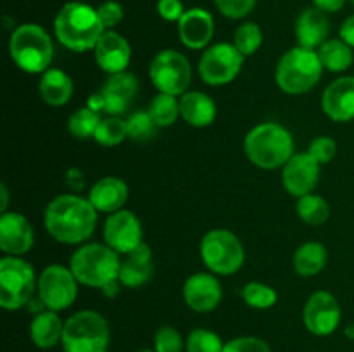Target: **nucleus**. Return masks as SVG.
Returning <instances> with one entry per match:
<instances>
[{
  "label": "nucleus",
  "mask_w": 354,
  "mask_h": 352,
  "mask_svg": "<svg viewBox=\"0 0 354 352\" xmlns=\"http://www.w3.org/2000/svg\"><path fill=\"white\" fill-rule=\"evenodd\" d=\"M97 214L99 213L88 197L62 193L54 197L45 207V230L59 244H85L97 228Z\"/></svg>",
  "instance_id": "f257e3e1"
},
{
  "label": "nucleus",
  "mask_w": 354,
  "mask_h": 352,
  "mask_svg": "<svg viewBox=\"0 0 354 352\" xmlns=\"http://www.w3.org/2000/svg\"><path fill=\"white\" fill-rule=\"evenodd\" d=\"M104 31L106 28L100 21L97 7L80 0L66 2L54 17V33L57 41L76 54L93 50Z\"/></svg>",
  "instance_id": "f03ea898"
},
{
  "label": "nucleus",
  "mask_w": 354,
  "mask_h": 352,
  "mask_svg": "<svg viewBox=\"0 0 354 352\" xmlns=\"http://www.w3.org/2000/svg\"><path fill=\"white\" fill-rule=\"evenodd\" d=\"M69 268L80 285L100 289L106 295H114L120 283L121 255L107 244L90 242L73 252Z\"/></svg>",
  "instance_id": "7ed1b4c3"
},
{
  "label": "nucleus",
  "mask_w": 354,
  "mask_h": 352,
  "mask_svg": "<svg viewBox=\"0 0 354 352\" xmlns=\"http://www.w3.org/2000/svg\"><path fill=\"white\" fill-rule=\"evenodd\" d=\"M245 157L259 169H282L292 157L294 137L286 126L273 121L256 124L244 138Z\"/></svg>",
  "instance_id": "20e7f679"
},
{
  "label": "nucleus",
  "mask_w": 354,
  "mask_h": 352,
  "mask_svg": "<svg viewBox=\"0 0 354 352\" xmlns=\"http://www.w3.org/2000/svg\"><path fill=\"white\" fill-rule=\"evenodd\" d=\"M9 55L21 71L44 75L54 61V41L40 24H19L10 33Z\"/></svg>",
  "instance_id": "39448f33"
},
{
  "label": "nucleus",
  "mask_w": 354,
  "mask_h": 352,
  "mask_svg": "<svg viewBox=\"0 0 354 352\" xmlns=\"http://www.w3.org/2000/svg\"><path fill=\"white\" fill-rule=\"evenodd\" d=\"M324 71L318 52L297 45L280 57L275 69V81L287 95H303L318 85Z\"/></svg>",
  "instance_id": "423d86ee"
},
{
  "label": "nucleus",
  "mask_w": 354,
  "mask_h": 352,
  "mask_svg": "<svg viewBox=\"0 0 354 352\" xmlns=\"http://www.w3.org/2000/svg\"><path fill=\"white\" fill-rule=\"evenodd\" d=\"M111 328L106 317L93 309H83L64 321V352H107Z\"/></svg>",
  "instance_id": "0eeeda50"
},
{
  "label": "nucleus",
  "mask_w": 354,
  "mask_h": 352,
  "mask_svg": "<svg viewBox=\"0 0 354 352\" xmlns=\"http://www.w3.org/2000/svg\"><path fill=\"white\" fill-rule=\"evenodd\" d=\"M199 254L207 271L216 276H232L241 271L245 248L241 238L227 228H213L203 237Z\"/></svg>",
  "instance_id": "6e6552de"
},
{
  "label": "nucleus",
  "mask_w": 354,
  "mask_h": 352,
  "mask_svg": "<svg viewBox=\"0 0 354 352\" xmlns=\"http://www.w3.org/2000/svg\"><path fill=\"white\" fill-rule=\"evenodd\" d=\"M38 278L26 259L3 255L0 259V306L7 311H17L28 306L37 292Z\"/></svg>",
  "instance_id": "1a4fd4ad"
},
{
  "label": "nucleus",
  "mask_w": 354,
  "mask_h": 352,
  "mask_svg": "<svg viewBox=\"0 0 354 352\" xmlns=\"http://www.w3.org/2000/svg\"><path fill=\"white\" fill-rule=\"evenodd\" d=\"M149 79L159 93L182 97L192 83V64L175 48L159 50L149 64Z\"/></svg>",
  "instance_id": "9d476101"
},
{
  "label": "nucleus",
  "mask_w": 354,
  "mask_h": 352,
  "mask_svg": "<svg viewBox=\"0 0 354 352\" xmlns=\"http://www.w3.org/2000/svg\"><path fill=\"white\" fill-rule=\"evenodd\" d=\"M244 61L245 57L232 41H220L203 52L197 71L206 85L225 86L241 75Z\"/></svg>",
  "instance_id": "9b49d317"
},
{
  "label": "nucleus",
  "mask_w": 354,
  "mask_h": 352,
  "mask_svg": "<svg viewBox=\"0 0 354 352\" xmlns=\"http://www.w3.org/2000/svg\"><path fill=\"white\" fill-rule=\"evenodd\" d=\"M78 285L80 283L73 275L71 268L62 264H50L38 276V300L45 309L61 313L75 304L78 297Z\"/></svg>",
  "instance_id": "f8f14e48"
},
{
  "label": "nucleus",
  "mask_w": 354,
  "mask_h": 352,
  "mask_svg": "<svg viewBox=\"0 0 354 352\" xmlns=\"http://www.w3.org/2000/svg\"><path fill=\"white\" fill-rule=\"evenodd\" d=\"M342 320L341 304L328 290L311 293L303 307V323L310 333L317 337H328L339 328Z\"/></svg>",
  "instance_id": "ddd939ff"
},
{
  "label": "nucleus",
  "mask_w": 354,
  "mask_h": 352,
  "mask_svg": "<svg viewBox=\"0 0 354 352\" xmlns=\"http://www.w3.org/2000/svg\"><path fill=\"white\" fill-rule=\"evenodd\" d=\"M104 244L120 255H127L144 244V228L133 211L121 209L107 214L104 223Z\"/></svg>",
  "instance_id": "4468645a"
},
{
  "label": "nucleus",
  "mask_w": 354,
  "mask_h": 352,
  "mask_svg": "<svg viewBox=\"0 0 354 352\" xmlns=\"http://www.w3.org/2000/svg\"><path fill=\"white\" fill-rule=\"evenodd\" d=\"M320 162L315 161L308 152H297L282 168V185L289 195L299 199L313 193L320 182Z\"/></svg>",
  "instance_id": "2eb2a0df"
},
{
  "label": "nucleus",
  "mask_w": 354,
  "mask_h": 352,
  "mask_svg": "<svg viewBox=\"0 0 354 352\" xmlns=\"http://www.w3.org/2000/svg\"><path fill=\"white\" fill-rule=\"evenodd\" d=\"M183 300L196 313H211L223 300V286L214 273H194L183 283Z\"/></svg>",
  "instance_id": "dca6fc26"
},
{
  "label": "nucleus",
  "mask_w": 354,
  "mask_h": 352,
  "mask_svg": "<svg viewBox=\"0 0 354 352\" xmlns=\"http://www.w3.org/2000/svg\"><path fill=\"white\" fill-rule=\"evenodd\" d=\"M33 245L35 231L28 217L16 211L2 213L0 216V248L3 254L23 257L33 248Z\"/></svg>",
  "instance_id": "f3484780"
},
{
  "label": "nucleus",
  "mask_w": 354,
  "mask_h": 352,
  "mask_svg": "<svg viewBox=\"0 0 354 352\" xmlns=\"http://www.w3.org/2000/svg\"><path fill=\"white\" fill-rule=\"evenodd\" d=\"M97 66L107 75L127 71L131 61V45L127 38L114 30H106L93 48Z\"/></svg>",
  "instance_id": "a211bd4d"
},
{
  "label": "nucleus",
  "mask_w": 354,
  "mask_h": 352,
  "mask_svg": "<svg viewBox=\"0 0 354 352\" xmlns=\"http://www.w3.org/2000/svg\"><path fill=\"white\" fill-rule=\"evenodd\" d=\"M176 26L180 41L190 50H206L214 37V17L203 7L187 9Z\"/></svg>",
  "instance_id": "6ab92c4d"
},
{
  "label": "nucleus",
  "mask_w": 354,
  "mask_h": 352,
  "mask_svg": "<svg viewBox=\"0 0 354 352\" xmlns=\"http://www.w3.org/2000/svg\"><path fill=\"white\" fill-rule=\"evenodd\" d=\"M322 109L335 123H349L354 119V76H341L325 88Z\"/></svg>",
  "instance_id": "aec40b11"
},
{
  "label": "nucleus",
  "mask_w": 354,
  "mask_h": 352,
  "mask_svg": "<svg viewBox=\"0 0 354 352\" xmlns=\"http://www.w3.org/2000/svg\"><path fill=\"white\" fill-rule=\"evenodd\" d=\"M100 92L106 99V113L109 116H121L133 104L138 92V81L131 72H118L107 78Z\"/></svg>",
  "instance_id": "412c9836"
},
{
  "label": "nucleus",
  "mask_w": 354,
  "mask_h": 352,
  "mask_svg": "<svg viewBox=\"0 0 354 352\" xmlns=\"http://www.w3.org/2000/svg\"><path fill=\"white\" fill-rule=\"evenodd\" d=\"M330 35V21L327 12L317 7H306L296 19V40L299 47L318 50Z\"/></svg>",
  "instance_id": "4be33fe9"
},
{
  "label": "nucleus",
  "mask_w": 354,
  "mask_h": 352,
  "mask_svg": "<svg viewBox=\"0 0 354 352\" xmlns=\"http://www.w3.org/2000/svg\"><path fill=\"white\" fill-rule=\"evenodd\" d=\"M130 190L124 179L118 176H104L99 182L93 183L88 192V200L95 207L97 213L113 214L124 209Z\"/></svg>",
  "instance_id": "5701e85b"
},
{
  "label": "nucleus",
  "mask_w": 354,
  "mask_h": 352,
  "mask_svg": "<svg viewBox=\"0 0 354 352\" xmlns=\"http://www.w3.org/2000/svg\"><path fill=\"white\" fill-rule=\"evenodd\" d=\"M154 275V261H152V251L147 244H142L133 252L121 259L120 269V285L127 289H140Z\"/></svg>",
  "instance_id": "b1692460"
},
{
  "label": "nucleus",
  "mask_w": 354,
  "mask_h": 352,
  "mask_svg": "<svg viewBox=\"0 0 354 352\" xmlns=\"http://www.w3.org/2000/svg\"><path fill=\"white\" fill-rule=\"evenodd\" d=\"M218 107L213 97L201 90H189L180 97V117L189 126L207 128L214 123Z\"/></svg>",
  "instance_id": "393cba45"
},
{
  "label": "nucleus",
  "mask_w": 354,
  "mask_h": 352,
  "mask_svg": "<svg viewBox=\"0 0 354 352\" xmlns=\"http://www.w3.org/2000/svg\"><path fill=\"white\" fill-rule=\"evenodd\" d=\"M38 93L47 106H66L75 93L73 78L62 69L48 68L38 81Z\"/></svg>",
  "instance_id": "a878e982"
},
{
  "label": "nucleus",
  "mask_w": 354,
  "mask_h": 352,
  "mask_svg": "<svg viewBox=\"0 0 354 352\" xmlns=\"http://www.w3.org/2000/svg\"><path fill=\"white\" fill-rule=\"evenodd\" d=\"M62 333H64V321L55 311H38L30 323L31 342L44 351L61 344Z\"/></svg>",
  "instance_id": "bb28decb"
},
{
  "label": "nucleus",
  "mask_w": 354,
  "mask_h": 352,
  "mask_svg": "<svg viewBox=\"0 0 354 352\" xmlns=\"http://www.w3.org/2000/svg\"><path fill=\"white\" fill-rule=\"evenodd\" d=\"M328 261V251L322 242L310 240L301 244L294 252V271L303 278H313L320 275Z\"/></svg>",
  "instance_id": "cd10ccee"
},
{
  "label": "nucleus",
  "mask_w": 354,
  "mask_h": 352,
  "mask_svg": "<svg viewBox=\"0 0 354 352\" xmlns=\"http://www.w3.org/2000/svg\"><path fill=\"white\" fill-rule=\"evenodd\" d=\"M317 52L324 69L330 72H344L353 66V48L341 38H328Z\"/></svg>",
  "instance_id": "c85d7f7f"
},
{
  "label": "nucleus",
  "mask_w": 354,
  "mask_h": 352,
  "mask_svg": "<svg viewBox=\"0 0 354 352\" xmlns=\"http://www.w3.org/2000/svg\"><path fill=\"white\" fill-rule=\"evenodd\" d=\"M296 213L303 223L310 226H322L330 217V204L317 193L299 197L296 202Z\"/></svg>",
  "instance_id": "c756f323"
},
{
  "label": "nucleus",
  "mask_w": 354,
  "mask_h": 352,
  "mask_svg": "<svg viewBox=\"0 0 354 352\" xmlns=\"http://www.w3.org/2000/svg\"><path fill=\"white\" fill-rule=\"evenodd\" d=\"M149 114L159 128H168L180 117V97L169 93H158L149 104Z\"/></svg>",
  "instance_id": "7c9ffc66"
},
{
  "label": "nucleus",
  "mask_w": 354,
  "mask_h": 352,
  "mask_svg": "<svg viewBox=\"0 0 354 352\" xmlns=\"http://www.w3.org/2000/svg\"><path fill=\"white\" fill-rule=\"evenodd\" d=\"M263 40H265V37H263L261 26L254 23V21H244L235 30L232 43L237 47V50L244 57H251V55H254L261 48Z\"/></svg>",
  "instance_id": "2f4dec72"
},
{
  "label": "nucleus",
  "mask_w": 354,
  "mask_h": 352,
  "mask_svg": "<svg viewBox=\"0 0 354 352\" xmlns=\"http://www.w3.org/2000/svg\"><path fill=\"white\" fill-rule=\"evenodd\" d=\"M127 138V119H121L120 116H107L100 119L95 135H93V140L102 147H116V145L123 144Z\"/></svg>",
  "instance_id": "473e14b6"
},
{
  "label": "nucleus",
  "mask_w": 354,
  "mask_h": 352,
  "mask_svg": "<svg viewBox=\"0 0 354 352\" xmlns=\"http://www.w3.org/2000/svg\"><path fill=\"white\" fill-rule=\"evenodd\" d=\"M242 300L245 302V306L252 307V309L265 311L270 309L277 304L279 300V293L273 286H270L268 283L263 282H249L245 283L244 289L241 292Z\"/></svg>",
  "instance_id": "72a5a7b5"
},
{
  "label": "nucleus",
  "mask_w": 354,
  "mask_h": 352,
  "mask_svg": "<svg viewBox=\"0 0 354 352\" xmlns=\"http://www.w3.org/2000/svg\"><path fill=\"white\" fill-rule=\"evenodd\" d=\"M100 123V113H95L90 107H80L69 116L68 130L78 140H88L95 135Z\"/></svg>",
  "instance_id": "f704fd0d"
},
{
  "label": "nucleus",
  "mask_w": 354,
  "mask_h": 352,
  "mask_svg": "<svg viewBox=\"0 0 354 352\" xmlns=\"http://www.w3.org/2000/svg\"><path fill=\"white\" fill-rule=\"evenodd\" d=\"M127 128H128V138L135 141H147L158 135L159 126L149 110H135L127 117Z\"/></svg>",
  "instance_id": "c9c22d12"
},
{
  "label": "nucleus",
  "mask_w": 354,
  "mask_h": 352,
  "mask_svg": "<svg viewBox=\"0 0 354 352\" xmlns=\"http://www.w3.org/2000/svg\"><path fill=\"white\" fill-rule=\"evenodd\" d=\"M225 342L220 335L207 328H196L185 340L187 352H223Z\"/></svg>",
  "instance_id": "e433bc0d"
},
{
  "label": "nucleus",
  "mask_w": 354,
  "mask_h": 352,
  "mask_svg": "<svg viewBox=\"0 0 354 352\" xmlns=\"http://www.w3.org/2000/svg\"><path fill=\"white\" fill-rule=\"evenodd\" d=\"M154 351L156 352H183L185 351V340L176 328L169 324H162L158 328L154 335Z\"/></svg>",
  "instance_id": "4c0bfd02"
},
{
  "label": "nucleus",
  "mask_w": 354,
  "mask_h": 352,
  "mask_svg": "<svg viewBox=\"0 0 354 352\" xmlns=\"http://www.w3.org/2000/svg\"><path fill=\"white\" fill-rule=\"evenodd\" d=\"M258 0H214V6L227 19H244L254 10Z\"/></svg>",
  "instance_id": "58836bf2"
},
{
  "label": "nucleus",
  "mask_w": 354,
  "mask_h": 352,
  "mask_svg": "<svg viewBox=\"0 0 354 352\" xmlns=\"http://www.w3.org/2000/svg\"><path fill=\"white\" fill-rule=\"evenodd\" d=\"M308 154L315 159V161L320 162L322 166L328 164L332 159L337 154V144L332 137H327V135H320V137L313 138L308 147Z\"/></svg>",
  "instance_id": "ea45409f"
},
{
  "label": "nucleus",
  "mask_w": 354,
  "mask_h": 352,
  "mask_svg": "<svg viewBox=\"0 0 354 352\" xmlns=\"http://www.w3.org/2000/svg\"><path fill=\"white\" fill-rule=\"evenodd\" d=\"M223 352H272V347L263 338L244 335L225 342Z\"/></svg>",
  "instance_id": "a19ab883"
},
{
  "label": "nucleus",
  "mask_w": 354,
  "mask_h": 352,
  "mask_svg": "<svg viewBox=\"0 0 354 352\" xmlns=\"http://www.w3.org/2000/svg\"><path fill=\"white\" fill-rule=\"evenodd\" d=\"M100 21H102L106 30H114L121 21L124 19V9L120 2L116 0H106L97 7Z\"/></svg>",
  "instance_id": "79ce46f5"
},
{
  "label": "nucleus",
  "mask_w": 354,
  "mask_h": 352,
  "mask_svg": "<svg viewBox=\"0 0 354 352\" xmlns=\"http://www.w3.org/2000/svg\"><path fill=\"white\" fill-rule=\"evenodd\" d=\"M185 10L182 0H158V14L162 21L178 23Z\"/></svg>",
  "instance_id": "37998d69"
},
{
  "label": "nucleus",
  "mask_w": 354,
  "mask_h": 352,
  "mask_svg": "<svg viewBox=\"0 0 354 352\" xmlns=\"http://www.w3.org/2000/svg\"><path fill=\"white\" fill-rule=\"evenodd\" d=\"M311 2H313V7H317V9L324 10L327 14H334L344 9L346 2H349V0H311Z\"/></svg>",
  "instance_id": "c03bdc74"
},
{
  "label": "nucleus",
  "mask_w": 354,
  "mask_h": 352,
  "mask_svg": "<svg viewBox=\"0 0 354 352\" xmlns=\"http://www.w3.org/2000/svg\"><path fill=\"white\" fill-rule=\"evenodd\" d=\"M339 38L344 40L349 47L354 48V14L342 21L341 30H339Z\"/></svg>",
  "instance_id": "a18cd8bd"
},
{
  "label": "nucleus",
  "mask_w": 354,
  "mask_h": 352,
  "mask_svg": "<svg viewBox=\"0 0 354 352\" xmlns=\"http://www.w3.org/2000/svg\"><path fill=\"white\" fill-rule=\"evenodd\" d=\"M86 107H90L95 113H106V99H104L102 92H95L86 99Z\"/></svg>",
  "instance_id": "49530a36"
},
{
  "label": "nucleus",
  "mask_w": 354,
  "mask_h": 352,
  "mask_svg": "<svg viewBox=\"0 0 354 352\" xmlns=\"http://www.w3.org/2000/svg\"><path fill=\"white\" fill-rule=\"evenodd\" d=\"M68 183L73 190H80L85 185V179H83V173L80 169L71 168L68 171Z\"/></svg>",
  "instance_id": "de8ad7c7"
},
{
  "label": "nucleus",
  "mask_w": 354,
  "mask_h": 352,
  "mask_svg": "<svg viewBox=\"0 0 354 352\" xmlns=\"http://www.w3.org/2000/svg\"><path fill=\"white\" fill-rule=\"evenodd\" d=\"M0 195H2V200H0V213H6L7 206H9V190H7L6 183L0 185Z\"/></svg>",
  "instance_id": "09e8293b"
},
{
  "label": "nucleus",
  "mask_w": 354,
  "mask_h": 352,
  "mask_svg": "<svg viewBox=\"0 0 354 352\" xmlns=\"http://www.w3.org/2000/svg\"><path fill=\"white\" fill-rule=\"evenodd\" d=\"M344 335H346V337L349 338V340H353V342H354V321H353V323L346 324V328H344Z\"/></svg>",
  "instance_id": "8fccbe9b"
},
{
  "label": "nucleus",
  "mask_w": 354,
  "mask_h": 352,
  "mask_svg": "<svg viewBox=\"0 0 354 352\" xmlns=\"http://www.w3.org/2000/svg\"><path fill=\"white\" fill-rule=\"evenodd\" d=\"M138 352H156L154 349H142V351H138Z\"/></svg>",
  "instance_id": "3c124183"
},
{
  "label": "nucleus",
  "mask_w": 354,
  "mask_h": 352,
  "mask_svg": "<svg viewBox=\"0 0 354 352\" xmlns=\"http://www.w3.org/2000/svg\"><path fill=\"white\" fill-rule=\"evenodd\" d=\"M349 2H351V3H353V6H354V0H349Z\"/></svg>",
  "instance_id": "603ef678"
},
{
  "label": "nucleus",
  "mask_w": 354,
  "mask_h": 352,
  "mask_svg": "<svg viewBox=\"0 0 354 352\" xmlns=\"http://www.w3.org/2000/svg\"><path fill=\"white\" fill-rule=\"evenodd\" d=\"M107 352H109V351H107Z\"/></svg>",
  "instance_id": "864d4df0"
}]
</instances>
